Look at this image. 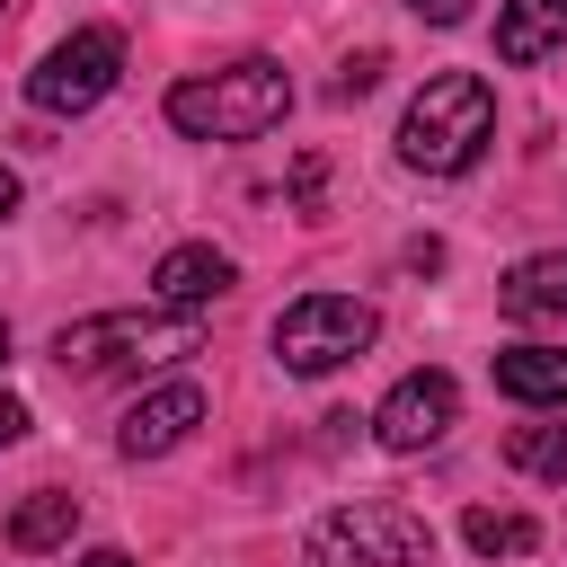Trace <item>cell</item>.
Masks as SVG:
<instances>
[{
    "mask_svg": "<svg viewBox=\"0 0 567 567\" xmlns=\"http://www.w3.org/2000/svg\"><path fill=\"white\" fill-rule=\"evenodd\" d=\"M195 346H204V310H97L53 337V363L71 381H106V372H159Z\"/></svg>",
    "mask_w": 567,
    "mask_h": 567,
    "instance_id": "cell-1",
    "label": "cell"
},
{
    "mask_svg": "<svg viewBox=\"0 0 567 567\" xmlns=\"http://www.w3.org/2000/svg\"><path fill=\"white\" fill-rule=\"evenodd\" d=\"M284 106H292V80L266 53H248L230 71H195V80L168 89V124L186 142H257V133L284 124Z\"/></svg>",
    "mask_w": 567,
    "mask_h": 567,
    "instance_id": "cell-2",
    "label": "cell"
},
{
    "mask_svg": "<svg viewBox=\"0 0 567 567\" xmlns=\"http://www.w3.org/2000/svg\"><path fill=\"white\" fill-rule=\"evenodd\" d=\"M496 133V97L478 71H434L416 97H408V124H399V159L425 168V177H461Z\"/></svg>",
    "mask_w": 567,
    "mask_h": 567,
    "instance_id": "cell-3",
    "label": "cell"
},
{
    "mask_svg": "<svg viewBox=\"0 0 567 567\" xmlns=\"http://www.w3.org/2000/svg\"><path fill=\"white\" fill-rule=\"evenodd\" d=\"M310 567H434V523L408 514L399 496H354V505L319 514Z\"/></svg>",
    "mask_w": 567,
    "mask_h": 567,
    "instance_id": "cell-4",
    "label": "cell"
},
{
    "mask_svg": "<svg viewBox=\"0 0 567 567\" xmlns=\"http://www.w3.org/2000/svg\"><path fill=\"white\" fill-rule=\"evenodd\" d=\"M372 337H381V310H372V301H354V292H301V301L275 319V363L301 372V381H319V372L354 363Z\"/></svg>",
    "mask_w": 567,
    "mask_h": 567,
    "instance_id": "cell-5",
    "label": "cell"
},
{
    "mask_svg": "<svg viewBox=\"0 0 567 567\" xmlns=\"http://www.w3.org/2000/svg\"><path fill=\"white\" fill-rule=\"evenodd\" d=\"M115 71H124V35H115V27H71V35L27 71V97H35L44 115H89V106L115 89Z\"/></svg>",
    "mask_w": 567,
    "mask_h": 567,
    "instance_id": "cell-6",
    "label": "cell"
},
{
    "mask_svg": "<svg viewBox=\"0 0 567 567\" xmlns=\"http://www.w3.org/2000/svg\"><path fill=\"white\" fill-rule=\"evenodd\" d=\"M452 425H461V381H452V372H408V381L372 408L381 452H434Z\"/></svg>",
    "mask_w": 567,
    "mask_h": 567,
    "instance_id": "cell-7",
    "label": "cell"
},
{
    "mask_svg": "<svg viewBox=\"0 0 567 567\" xmlns=\"http://www.w3.org/2000/svg\"><path fill=\"white\" fill-rule=\"evenodd\" d=\"M204 381H168V390H151V399H133L124 408V425H115V452L124 461H159V452H177L195 425H204Z\"/></svg>",
    "mask_w": 567,
    "mask_h": 567,
    "instance_id": "cell-8",
    "label": "cell"
},
{
    "mask_svg": "<svg viewBox=\"0 0 567 567\" xmlns=\"http://www.w3.org/2000/svg\"><path fill=\"white\" fill-rule=\"evenodd\" d=\"M239 284V266L213 248V239H186V248H168L159 266H151V292L168 301V310H204V301H221Z\"/></svg>",
    "mask_w": 567,
    "mask_h": 567,
    "instance_id": "cell-9",
    "label": "cell"
},
{
    "mask_svg": "<svg viewBox=\"0 0 567 567\" xmlns=\"http://www.w3.org/2000/svg\"><path fill=\"white\" fill-rule=\"evenodd\" d=\"M496 310H505V319H523V328H567V248L523 257V266L496 284Z\"/></svg>",
    "mask_w": 567,
    "mask_h": 567,
    "instance_id": "cell-10",
    "label": "cell"
},
{
    "mask_svg": "<svg viewBox=\"0 0 567 567\" xmlns=\"http://www.w3.org/2000/svg\"><path fill=\"white\" fill-rule=\"evenodd\" d=\"M496 390L514 408H567V346H505L496 354Z\"/></svg>",
    "mask_w": 567,
    "mask_h": 567,
    "instance_id": "cell-11",
    "label": "cell"
},
{
    "mask_svg": "<svg viewBox=\"0 0 567 567\" xmlns=\"http://www.w3.org/2000/svg\"><path fill=\"white\" fill-rule=\"evenodd\" d=\"M567 44V0H496V62H540Z\"/></svg>",
    "mask_w": 567,
    "mask_h": 567,
    "instance_id": "cell-12",
    "label": "cell"
},
{
    "mask_svg": "<svg viewBox=\"0 0 567 567\" xmlns=\"http://www.w3.org/2000/svg\"><path fill=\"white\" fill-rule=\"evenodd\" d=\"M71 523H80V496L35 487V496L9 514V549H53V540H71Z\"/></svg>",
    "mask_w": 567,
    "mask_h": 567,
    "instance_id": "cell-13",
    "label": "cell"
},
{
    "mask_svg": "<svg viewBox=\"0 0 567 567\" xmlns=\"http://www.w3.org/2000/svg\"><path fill=\"white\" fill-rule=\"evenodd\" d=\"M461 540H470L478 558H523V549H540V523H532V514H496V505H470Z\"/></svg>",
    "mask_w": 567,
    "mask_h": 567,
    "instance_id": "cell-14",
    "label": "cell"
},
{
    "mask_svg": "<svg viewBox=\"0 0 567 567\" xmlns=\"http://www.w3.org/2000/svg\"><path fill=\"white\" fill-rule=\"evenodd\" d=\"M505 461L523 478H567V425H514L505 434Z\"/></svg>",
    "mask_w": 567,
    "mask_h": 567,
    "instance_id": "cell-15",
    "label": "cell"
},
{
    "mask_svg": "<svg viewBox=\"0 0 567 567\" xmlns=\"http://www.w3.org/2000/svg\"><path fill=\"white\" fill-rule=\"evenodd\" d=\"M372 80H381V53H354V62H346V71H337V97H363V89H372Z\"/></svg>",
    "mask_w": 567,
    "mask_h": 567,
    "instance_id": "cell-16",
    "label": "cell"
},
{
    "mask_svg": "<svg viewBox=\"0 0 567 567\" xmlns=\"http://www.w3.org/2000/svg\"><path fill=\"white\" fill-rule=\"evenodd\" d=\"M408 9H416L425 27H461V18H470V0H408Z\"/></svg>",
    "mask_w": 567,
    "mask_h": 567,
    "instance_id": "cell-17",
    "label": "cell"
},
{
    "mask_svg": "<svg viewBox=\"0 0 567 567\" xmlns=\"http://www.w3.org/2000/svg\"><path fill=\"white\" fill-rule=\"evenodd\" d=\"M18 434H27V399H9V390H0V443H18Z\"/></svg>",
    "mask_w": 567,
    "mask_h": 567,
    "instance_id": "cell-18",
    "label": "cell"
},
{
    "mask_svg": "<svg viewBox=\"0 0 567 567\" xmlns=\"http://www.w3.org/2000/svg\"><path fill=\"white\" fill-rule=\"evenodd\" d=\"M0 213H18V168H0Z\"/></svg>",
    "mask_w": 567,
    "mask_h": 567,
    "instance_id": "cell-19",
    "label": "cell"
},
{
    "mask_svg": "<svg viewBox=\"0 0 567 567\" xmlns=\"http://www.w3.org/2000/svg\"><path fill=\"white\" fill-rule=\"evenodd\" d=\"M80 567H133V558H124V549H89Z\"/></svg>",
    "mask_w": 567,
    "mask_h": 567,
    "instance_id": "cell-20",
    "label": "cell"
},
{
    "mask_svg": "<svg viewBox=\"0 0 567 567\" xmlns=\"http://www.w3.org/2000/svg\"><path fill=\"white\" fill-rule=\"evenodd\" d=\"M0 354H9V328H0Z\"/></svg>",
    "mask_w": 567,
    "mask_h": 567,
    "instance_id": "cell-21",
    "label": "cell"
}]
</instances>
